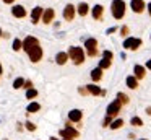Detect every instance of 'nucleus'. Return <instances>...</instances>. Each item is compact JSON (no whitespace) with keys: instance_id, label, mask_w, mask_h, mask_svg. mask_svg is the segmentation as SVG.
Returning a JSON list of instances; mask_svg holds the SVG:
<instances>
[{"instance_id":"obj_19","label":"nucleus","mask_w":151,"mask_h":140,"mask_svg":"<svg viewBox=\"0 0 151 140\" xmlns=\"http://www.w3.org/2000/svg\"><path fill=\"white\" fill-rule=\"evenodd\" d=\"M68 52H59V54L55 55V62L59 65H63V64H67V60H68Z\"/></svg>"},{"instance_id":"obj_10","label":"nucleus","mask_w":151,"mask_h":140,"mask_svg":"<svg viewBox=\"0 0 151 140\" xmlns=\"http://www.w3.org/2000/svg\"><path fill=\"white\" fill-rule=\"evenodd\" d=\"M130 8L133 10L135 13H141L145 8H146V3H145V0H132Z\"/></svg>"},{"instance_id":"obj_5","label":"nucleus","mask_w":151,"mask_h":140,"mask_svg":"<svg viewBox=\"0 0 151 140\" xmlns=\"http://www.w3.org/2000/svg\"><path fill=\"white\" fill-rule=\"evenodd\" d=\"M85 47H86V52H88L89 57H94V55H98V41H96L94 38L86 39Z\"/></svg>"},{"instance_id":"obj_25","label":"nucleus","mask_w":151,"mask_h":140,"mask_svg":"<svg viewBox=\"0 0 151 140\" xmlns=\"http://www.w3.org/2000/svg\"><path fill=\"white\" fill-rule=\"evenodd\" d=\"M39 109H41L39 103H29V106H28V112H37Z\"/></svg>"},{"instance_id":"obj_20","label":"nucleus","mask_w":151,"mask_h":140,"mask_svg":"<svg viewBox=\"0 0 151 140\" xmlns=\"http://www.w3.org/2000/svg\"><path fill=\"white\" fill-rule=\"evenodd\" d=\"M127 86L130 88V90H135V88H138V80L135 78V75H130V77H127Z\"/></svg>"},{"instance_id":"obj_43","label":"nucleus","mask_w":151,"mask_h":140,"mask_svg":"<svg viewBox=\"0 0 151 140\" xmlns=\"http://www.w3.org/2000/svg\"><path fill=\"white\" fill-rule=\"evenodd\" d=\"M2 34H4V33H2V29H0V36H2Z\"/></svg>"},{"instance_id":"obj_37","label":"nucleus","mask_w":151,"mask_h":140,"mask_svg":"<svg viewBox=\"0 0 151 140\" xmlns=\"http://www.w3.org/2000/svg\"><path fill=\"white\" fill-rule=\"evenodd\" d=\"M146 114H148V116H151V106L146 107Z\"/></svg>"},{"instance_id":"obj_28","label":"nucleus","mask_w":151,"mask_h":140,"mask_svg":"<svg viewBox=\"0 0 151 140\" xmlns=\"http://www.w3.org/2000/svg\"><path fill=\"white\" fill-rule=\"evenodd\" d=\"M36 96H37V91L34 90V88H31V90L26 91V98H28V99H34Z\"/></svg>"},{"instance_id":"obj_32","label":"nucleus","mask_w":151,"mask_h":140,"mask_svg":"<svg viewBox=\"0 0 151 140\" xmlns=\"http://www.w3.org/2000/svg\"><path fill=\"white\" fill-rule=\"evenodd\" d=\"M24 125H26V129H28V130H31V132H34V130H36V125H34L33 122H29V120H28V122L24 124Z\"/></svg>"},{"instance_id":"obj_31","label":"nucleus","mask_w":151,"mask_h":140,"mask_svg":"<svg viewBox=\"0 0 151 140\" xmlns=\"http://www.w3.org/2000/svg\"><path fill=\"white\" fill-rule=\"evenodd\" d=\"M112 124V117L111 116H106V119L102 120V127H109Z\"/></svg>"},{"instance_id":"obj_36","label":"nucleus","mask_w":151,"mask_h":140,"mask_svg":"<svg viewBox=\"0 0 151 140\" xmlns=\"http://www.w3.org/2000/svg\"><path fill=\"white\" fill-rule=\"evenodd\" d=\"M114 31H115V28H109V29H107V34H112Z\"/></svg>"},{"instance_id":"obj_22","label":"nucleus","mask_w":151,"mask_h":140,"mask_svg":"<svg viewBox=\"0 0 151 140\" xmlns=\"http://www.w3.org/2000/svg\"><path fill=\"white\" fill-rule=\"evenodd\" d=\"M112 65V60H109V59H101V62H99V68L101 70H106V68H109Z\"/></svg>"},{"instance_id":"obj_6","label":"nucleus","mask_w":151,"mask_h":140,"mask_svg":"<svg viewBox=\"0 0 151 140\" xmlns=\"http://www.w3.org/2000/svg\"><path fill=\"white\" fill-rule=\"evenodd\" d=\"M120 107H122V103L119 99H114L111 104L107 106V116H111V117H114V116H117L119 112H120Z\"/></svg>"},{"instance_id":"obj_41","label":"nucleus","mask_w":151,"mask_h":140,"mask_svg":"<svg viewBox=\"0 0 151 140\" xmlns=\"http://www.w3.org/2000/svg\"><path fill=\"white\" fill-rule=\"evenodd\" d=\"M2 72H4V68H2V64H0V75H2Z\"/></svg>"},{"instance_id":"obj_18","label":"nucleus","mask_w":151,"mask_h":140,"mask_svg":"<svg viewBox=\"0 0 151 140\" xmlns=\"http://www.w3.org/2000/svg\"><path fill=\"white\" fill-rule=\"evenodd\" d=\"M76 12H78L80 16H86V15H88V12H89V5H88V3H85V2H81L78 7H76Z\"/></svg>"},{"instance_id":"obj_4","label":"nucleus","mask_w":151,"mask_h":140,"mask_svg":"<svg viewBox=\"0 0 151 140\" xmlns=\"http://www.w3.org/2000/svg\"><path fill=\"white\" fill-rule=\"evenodd\" d=\"M143 44L140 38H127L124 41V49H128V51H137L140 46Z\"/></svg>"},{"instance_id":"obj_12","label":"nucleus","mask_w":151,"mask_h":140,"mask_svg":"<svg viewBox=\"0 0 151 140\" xmlns=\"http://www.w3.org/2000/svg\"><path fill=\"white\" fill-rule=\"evenodd\" d=\"M42 13H44V8H42V7H36V8L31 12V20H33L34 25H37V23H39V20L42 18Z\"/></svg>"},{"instance_id":"obj_1","label":"nucleus","mask_w":151,"mask_h":140,"mask_svg":"<svg viewBox=\"0 0 151 140\" xmlns=\"http://www.w3.org/2000/svg\"><path fill=\"white\" fill-rule=\"evenodd\" d=\"M68 57L73 60L75 65H81L85 62V51L83 47H78V46H72L68 49Z\"/></svg>"},{"instance_id":"obj_38","label":"nucleus","mask_w":151,"mask_h":140,"mask_svg":"<svg viewBox=\"0 0 151 140\" xmlns=\"http://www.w3.org/2000/svg\"><path fill=\"white\" fill-rule=\"evenodd\" d=\"M146 68H150V70H151V59L146 62Z\"/></svg>"},{"instance_id":"obj_30","label":"nucleus","mask_w":151,"mask_h":140,"mask_svg":"<svg viewBox=\"0 0 151 140\" xmlns=\"http://www.w3.org/2000/svg\"><path fill=\"white\" fill-rule=\"evenodd\" d=\"M102 59H109V60H112V59H114V54H112L111 51H104L102 52Z\"/></svg>"},{"instance_id":"obj_9","label":"nucleus","mask_w":151,"mask_h":140,"mask_svg":"<svg viewBox=\"0 0 151 140\" xmlns=\"http://www.w3.org/2000/svg\"><path fill=\"white\" fill-rule=\"evenodd\" d=\"M75 15H76V8L72 5V3H68V5L63 8V18H65L67 21H73Z\"/></svg>"},{"instance_id":"obj_2","label":"nucleus","mask_w":151,"mask_h":140,"mask_svg":"<svg viewBox=\"0 0 151 140\" xmlns=\"http://www.w3.org/2000/svg\"><path fill=\"white\" fill-rule=\"evenodd\" d=\"M127 10V3L124 0H112V16L115 20H122Z\"/></svg>"},{"instance_id":"obj_15","label":"nucleus","mask_w":151,"mask_h":140,"mask_svg":"<svg viewBox=\"0 0 151 140\" xmlns=\"http://www.w3.org/2000/svg\"><path fill=\"white\" fill-rule=\"evenodd\" d=\"M133 72H135V78H137V80H141V78H145V75H146V68H145L143 65H135Z\"/></svg>"},{"instance_id":"obj_35","label":"nucleus","mask_w":151,"mask_h":140,"mask_svg":"<svg viewBox=\"0 0 151 140\" xmlns=\"http://www.w3.org/2000/svg\"><path fill=\"white\" fill-rule=\"evenodd\" d=\"M23 88H26V90H31V88H33V83H31L29 80H28V81H24V86H23Z\"/></svg>"},{"instance_id":"obj_23","label":"nucleus","mask_w":151,"mask_h":140,"mask_svg":"<svg viewBox=\"0 0 151 140\" xmlns=\"http://www.w3.org/2000/svg\"><path fill=\"white\" fill-rule=\"evenodd\" d=\"M122 125H124V120H122V119H115V120H112V124L109 127H111L112 130H117V129H120Z\"/></svg>"},{"instance_id":"obj_40","label":"nucleus","mask_w":151,"mask_h":140,"mask_svg":"<svg viewBox=\"0 0 151 140\" xmlns=\"http://www.w3.org/2000/svg\"><path fill=\"white\" fill-rule=\"evenodd\" d=\"M15 0H4V3H13Z\"/></svg>"},{"instance_id":"obj_21","label":"nucleus","mask_w":151,"mask_h":140,"mask_svg":"<svg viewBox=\"0 0 151 140\" xmlns=\"http://www.w3.org/2000/svg\"><path fill=\"white\" fill-rule=\"evenodd\" d=\"M101 78H102V70H101L99 67H96L94 70L91 72V80H93V81H99Z\"/></svg>"},{"instance_id":"obj_26","label":"nucleus","mask_w":151,"mask_h":140,"mask_svg":"<svg viewBox=\"0 0 151 140\" xmlns=\"http://www.w3.org/2000/svg\"><path fill=\"white\" fill-rule=\"evenodd\" d=\"M23 86H24V78L18 77L17 80L13 81V88H15V90H18V88H23Z\"/></svg>"},{"instance_id":"obj_17","label":"nucleus","mask_w":151,"mask_h":140,"mask_svg":"<svg viewBox=\"0 0 151 140\" xmlns=\"http://www.w3.org/2000/svg\"><path fill=\"white\" fill-rule=\"evenodd\" d=\"M86 88H88V91L93 94V96H99V94H104V91H102L101 88L98 86V85H94V83H93V85H86Z\"/></svg>"},{"instance_id":"obj_34","label":"nucleus","mask_w":151,"mask_h":140,"mask_svg":"<svg viewBox=\"0 0 151 140\" xmlns=\"http://www.w3.org/2000/svg\"><path fill=\"white\" fill-rule=\"evenodd\" d=\"M120 33H122V36H127V34H128V28H127V26H122V28H120Z\"/></svg>"},{"instance_id":"obj_29","label":"nucleus","mask_w":151,"mask_h":140,"mask_svg":"<svg viewBox=\"0 0 151 140\" xmlns=\"http://www.w3.org/2000/svg\"><path fill=\"white\" fill-rule=\"evenodd\" d=\"M20 49H23V42L20 41V39H15L13 41V51H20Z\"/></svg>"},{"instance_id":"obj_24","label":"nucleus","mask_w":151,"mask_h":140,"mask_svg":"<svg viewBox=\"0 0 151 140\" xmlns=\"http://www.w3.org/2000/svg\"><path fill=\"white\" fill-rule=\"evenodd\" d=\"M117 99L120 101L122 104H128V103H130V98H128L125 93H117Z\"/></svg>"},{"instance_id":"obj_27","label":"nucleus","mask_w":151,"mask_h":140,"mask_svg":"<svg viewBox=\"0 0 151 140\" xmlns=\"http://www.w3.org/2000/svg\"><path fill=\"white\" fill-rule=\"evenodd\" d=\"M130 124H132V125H135V127H141V125H143V120H141V117L135 116V117H132V119H130Z\"/></svg>"},{"instance_id":"obj_39","label":"nucleus","mask_w":151,"mask_h":140,"mask_svg":"<svg viewBox=\"0 0 151 140\" xmlns=\"http://www.w3.org/2000/svg\"><path fill=\"white\" fill-rule=\"evenodd\" d=\"M146 8H148V13H150V16H151V3H148Z\"/></svg>"},{"instance_id":"obj_33","label":"nucleus","mask_w":151,"mask_h":140,"mask_svg":"<svg viewBox=\"0 0 151 140\" xmlns=\"http://www.w3.org/2000/svg\"><path fill=\"white\" fill-rule=\"evenodd\" d=\"M78 91H80V94H88V93H89L88 88H83V86H80V88H78Z\"/></svg>"},{"instance_id":"obj_44","label":"nucleus","mask_w":151,"mask_h":140,"mask_svg":"<svg viewBox=\"0 0 151 140\" xmlns=\"http://www.w3.org/2000/svg\"><path fill=\"white\" fill-rule=\"evenodd\" d=\"M140 140H146V139H140Z\"/></svg>"},{"instance_id":"obj_11","label":"nucleus","mask_w":151,"mask_h":140,"mask_svg":"<svg viewBox=\"0 0 151 140\" xmlns=\"http://www.w3.org/2000/svg\"><path fill=\"white\" fill-rule=\"evenodd\" d=\"M54 16H55L54 8H46V10H44V13H42V18H41V20H42L46 25H49V23L54 21Z\"/></svg>"},{"instance_id":"obj_13","label":"nucleus","mask_w":151,"mask_h":140,"mask_svg":"<svg viewBox=\"0 0 151 140\" xmlns=\"http://www.w3.org/2000/svg\"><path fill=\"white\" fill-rule=\"evenodd\" d=\"M12 15H13L15 18H24V16H26V10H24L23 5H15L13 8H12Z\"/></svg>"},{"instance_id":"obj_16","label":"nucleus","mask_w":151,"mask_h":140,"mask_svg":"<svg viewBox=\"0 0 151 140\" xmlns=\"http://www.w3.org/2000/svg\"><path fill=\"white\" fill-rule=\"evenodd\" d=\"M102 12H104V7L102 5H94L93 7V18L94 20H101L102 18Z\"/></svg>"},{"instance_id":"obj_8","label":"nucleus","mask_w":151,"mask_h":140,"mask_svg":"<svg viewBox=\"0 0 151 140\" xmlns=\"http://www.w3.org/2000/svg\"><path fill=\"white\" fill-rule=\"evenodd\" d=\"M36 46H39V41H37L34 36H28V38L23 41V49H24L26 52H29L31 49L36 47Z\"/></svg>"},{"instance_id":"obj_3","label":"nucleus","mask_w":151,"mask_h":140,"mask_svg":"<svg viewBox=\"0 0 151 140\" xmlns=\"http://www.w3.org/2000/svg\"><path fill=\"white\" fill-rule=\"evenodd\" d=\"M60 137H62L63 140H75L80 137V132L73 129V127L70 125V122H67V127L60 130Z\"/></svg>"},{"instance_id":"obj_14","label":"nucleus","mask_w":151,"mask_h":140,"mask_svg":"<svg viewBox=\"0 0 151 140\" xmlns=\"http://www.w3.org/2000/svg\"><path fill=\"white\" fill-rule=\"evenodd\" d=\"M68 119L72 120V122H80V120L83 119V112L80 109H72L68 112Z\"/></svg>"},{"instance_id":"obj_42","label":"nucleus","mask_w":151,"mask_h":140,"mask_svg":"<svg viewBox=\"0 0 151 140\" xmlns=\"http://www.w3.org/2000/svg\"><path fill=\"white\" fill-rule=\"evenodd\" d=\"M50 140H59V139H55V137H50Z\"/></svg>"},{"instance_id":"obj_7","label":"nucleus","mask_w":151,"mask_h":140,"mask_svg":"<svg viewBox=\"0 0 151 140\" xmlns=\"http://www.w3.org/2000/svg\"><path fill=\"white\" fill-rule=\"evenodd\" d=\"M28 55H29L31 62H39L41 59H42V47H41V46H36V47H33L28 52Z\"/></svg>"}]
</instances>
